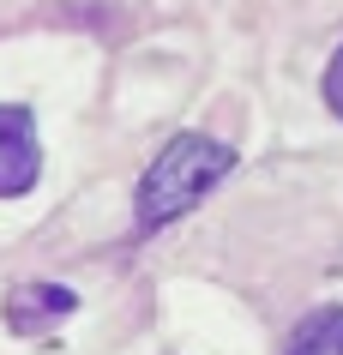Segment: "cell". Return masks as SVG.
I'll use <instances>...</instances> for the list:
<instances>
[{"mask_svg": "<svg viewBox=\"0 0 343 355\" xmlns=\"http://www.w3.org/2000/svg\"><path fill=\"white\" fill-rule=\"evenodd\" d=\"M229 175H235V150L223 139H211V132H175L169 145L151 157V168L139 175V193H133L139 229H169L175 217H187Z\"/></svg>", "mask_w": 343, "mask_h": 355, "instance_id": "1", "label": "cell"}, {"mask_svg": "<svg viewBox=\"0 0 343 355\" xmlns=\"http://www.w3.org/2000/svg\"><path fill=\"white\" fill-rule=\"evenodd\" d=\"M283 355H343V307H313L283 337Z\"/></svg>", "mask_w": 343, "mask_h": 355, "instance_id": "3", "label": "cell"}, {"mask_svg": "<svg viewBox=\"0 0 343 355\" xmlns=\"http://www.w3.org/2000/svg\"><path fill=\"white\" fill-rule=\"evenodd\" d=\"M325 103H331V114H343V49L325 67Z\"/></svg>", "mask_w": 343, "mask_h": 355, "instance_id": "4", "label": "cell"}, {"mask_svg": "<svg viewBox=\"0 0 343 355\" xmlns=\"http://www.w3.org/2000/svg\"><path fill=\"white\" fill-rule=\"evenodd\" d=\"M37 175H42L37 121H30V109H19V103H0V199L30 193Z\"/></svg>", "mask_w": 343, "mask_h": 355, "instance_id": "2", "label": "cell"}]
</instances>
